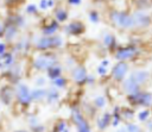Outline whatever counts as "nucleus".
Here are the masks:
<instances>
[{"label": "nucleus", "instance_id": "37", "mask_svg": "<svg viewBox=\"0 0 152 132\" xmlns=\"http://www.w3.org/2000/svg\"><path fill=\"white\" fill-rule=\"evenodd\" d=\"M2 36H4V25L0 21V37H2Z\"/></svg>", "mask_w": 152, "mask_h": 132}, {"label": "nucleus", "instance_id": "26", "mask_svg": "<svg viewBox=\"0 0 152 132\" xmlns=\"http://www.w3.org/2000/svg\"><path fill=\"white\" fill-rule=\"evenodd\" d=\"M148 117H150V111H147V109H144V111H141V112L138 114V119H139L140 121H145Z\"/></svg>", "mask_w": 152, "mask_h": 132}, {"label": "nucleus", "instance_id": "27", "mask_svg": "<svg viewBox=\"0 0 152 132\" xmlns=\"http://www.w3.org/2000/svg\"><path fill=\"white\" fill-rule=\"evenodd\" d=\"M56 130H57V131H68L66 122H64V121L58 122V124H57V126H56Z\"/></svg>", "mask_w": 152, "mask_h": 132}, {"label": "nucleus", "instance_id": "17", "mask_svg": "<svg viewBox=\"0 0 152 132\" xmlns=\"http://www.w3.org/2000/svg\"><path fill=\"white\" fill-rule=\"evenodd\" d=\"M65 30H66L68 32H70V33H80V32L83 31V25H82L81 23H78V21L71 23V24H69V25L65 27Z\"/></svg>", "mask_w": 152, "mask_h": 132}, {"label": "nucleus", "instance_id": "34", "mask_svg": "<svg viewBox=\"0 0 152 132\" xmlns=\"http://www.w3.org/2000/svg\"><path fill=\"white\" fill-rule=\"evenodd\" d=\"M45 83V80L43 77H38V80H36V84L37 86H43Z\"/></svg>", "mask_w": 152, "mask_h": 132}, {"label": "nucleus", "instance_id": "39", "mask_svg": "<svg viewBox=\"0 0 152 132\" xmlns=\"http://www.w3.org/2000/svg\"><path fill=\"white\" fill-rule=\"evenodd\" d=\"M118 124H119V118H118V115H115V120L113 121V125H114V126H116Z\"/></svg>", "mask_w": 152, "mask_h": 132}, {"label": "nucleus", "instance_id": "18", "mask_svg": "<svg viewBox=\"0 0 152 132\" xmlns=\"http://www.w3.org/2000/svg\"><path fill=\"white\" fill-rule=\"evenodd\" d=\"M58 98H59V94H58V92H57L56 88H50V89H48V92H46V99H48V102H49V103L56 102V101L58 100Z\"/></svg>", "mask_w": 152, "mask_h": 132}, {"label": "nucleus", "instance_id": "10", "mask_svg": "<svg viewBox=\"0 0 152 132\" xmlns=\"http://www.w3.org/2000/svg\"><path fill=\"white\" fill-rule=\"evenodd\" d=\"M127 70H128L127 64L124 63V62H120V63H118V64L114 67V69H113V77H114L115 80H124V77H125V75H126V73H127Z\"/></svg>", "mask_w": 152, "mask_h": 132}, {"label": "nucleus", "instance_id": "13", "mask_svg": "<svg viewBox=\"0 0 152 132\" xmlns=\"http://www.w3.org/2000/svg\"><path fill=\"white\" fill-rule=\"evenodd\" d=\"M133 17L135 19V25L137 26H147L150 24V18L144 12H137V13H134Z\"/></svg>", "mask_w": 152, "mask_h": 132}, {"label": "nucleus", "instance_id": "6", "mask_svg": "<svg viewBox=\"0 0 152 132\" xmlns=\"http://www.w3.org/2000/svg\"><path fill=\"white\" fill-rule=\"evenodd\" d=\"M124 89L127 94L129 95H134L139 92V83L133 78V76L131 75L128 78H126L124 81Z\"/></svg>", "mask_w": 152, "mask_h": 132}, {"label": "nucleus", "instance_id": "22", "mask_svg": "<svg viewBox=\"0 0 152 132\" xmlns=\"http://www.w3.org/2000/svg\"><path fill=\"white\" fill-rule=\"evenodd\" d=\"M94 103H95V106L97 108H103L106 106V99H104V96H102V95L96 96L95 100H94Z\"/></svg>", "mask_w": 152, "mask_h": 132}, {"label": "nucleus", "instance_id": "16", "mask_svg": "<svg viewBox=\"0 0 152 132\" xmlns=\"http://www.w3.org/2000/svg\"><path fill=\"white\" fill-rule=\"evenodd\" d=\"M46 89H43V88H36L34 90L31 92V95H32V100L34 101H39V100H43L44 98H46Z\"/></svg>", "mask_w": 152, "mask_h": 132}, {"label": "nucleus", "instance_id": "38", "mask_svg": "<svg viewBox=\"0 0 152 132\" xmlns=\"http://www.w3.org/2000/svg\"><path fill=\"white\" fill-rule=\"evenodd\" d=\"M108 64H109V61H108V59H104V61H102V63H101V65H104V67H108Z\"/></svg>", "mask_w": 152, "mask_h": 132}, {"label": "nucleus", "instance_id": "21", "mask_svg": "<svg viewBox=\"0 0 152 132\" xmlns=\"http://www.w3.org/2000/svg\"><path fill=\"white\" fill-rule=\"evenodd\" d=\"M59 75H61V68H59V67L52 65V67H50V68L48 69V76H49L51 80L57 78Z\"/></svg>", "mask_w": 152, "mask_h": 132}, {"label": "nucleus", "instance_id": "32", "mask_svg": "<svg viewBox=\"0 0 152 132\" xmlns=\"http://www.w3.org/2000/svg\"><path fill=\"white\" fill-rule=\"evenodd\" d=\"M90 20H91L93 23H97V20H99V15H97L96 12H91V13H90Z\"/></svg>", "mask_w": 152, "mask_h": 132}, {"label": "nucleus", "instance_id": "9", "mask_svg": "<svg viewBox=\"0 0 152 132\" xmlns=\"http://www.w3.org/2000/svg\"><path fill=\"white\" fill-rule=\"evenodd\" d=\"M131 100L135 103H139V105H150L152 102V94H148V93H142V94H134V95H131Z\"/></svg>", "mask_w": 152, "mask_h": 132}, {"label": "nucleus", "instance_id": "29", "mask_svg": "<svg viewBox=\"0 0 152 132\" xmlns=\"http://www.w3.org/2000/svg\"><path fill=\"white\" fill-rule=\"evenodd\" d=\"M36 11H37V7H36V5H33V4H30V5L26 7V12H27V13H36Z\"/></svg>", "mask_w": 152, "mask_h": 132}, {"label": "nucleus", "instance_id": "33", "mask_svg": "<svg viewBox=\"0 0 152 132\" xmlns=\"http://www.w3.org/2000/svg\"><path fill=\"white\" fill-rule=\"evenodd\" d=\"M128 131H139V127L137 126V125H132V124H129V125H127V127H126Z\"/></svg>", "mask_w": 152, "mask_h": 132}, {"label": "nucleus", "instance_id": "12", "mask_svg": "<svg viewBox=\"0 0 152 132\" xmlns=\"http://www.w3.org/2000/svg\"><path fill=\"white\" fill-rule=\"evenodd\" d=\"M134 55H135V49H134V48H125V49L119 50V51L116 52L115 57H116L118 59L122 61V59H128V58L133 57Z\"/></svg>", "mask_w": 152, "mask_h": 132}, {"label": "nucleus", "instance_id": "35", "mask_svg": "<svg viewBox=\"0 0 152 132\" xmlns=\"http://www.w3.org/2000/svg\"><path fill=\"white\" fill-rule=\"evenodd\" d=\"M17 1H19V0H5V2L7 5H14V4H17Z\"/></svg>", "mask_w": 152, "mask_h": 132}, {"label": "nucleus", "instance_id": "3", "mask_svg": "<svg viewBox=\"0 0 152 132\" xmlns=\"http://www.w3.org/2000/svg\"><path fill=\"white\" fill-rule=\"evenodd\" d=\"M15 96L17 100L21 105H28L32 101V95L28 89V87L24 83H18L15 87Z\"/></svg>", "mask_w": 152, "mask_h": 132}, {"label": "nucleus", "instance_id": "23", "mask_svg": "<svg viewBox=\"0 0 152 132\" xmlns=\"http://www.w3.org/2000/svg\"><path fill=\"white\" fill-rule=\"evenodd\" d=\"M55 14H56V18H57V20H58V21H64V20L66 19V17H68L66 12H65L64 10H62V8L57 10Z\"/></svg>", "mask_w": 152, "mask_h": 132}, {"label": "nucleus", "instance_id": "28", "mask_svg": "<svg viewBox=\"0 0 152 132\" xmlns=\"http://www.w3.org/2000/svg\"><path fill=\"white\" fill-rule=\"evenodd\" d=\"M7 52V45L5 42H0V56L5 55Z\"/></svg>", "mask_w": 152, "mask_h": 132}, {"label": "nucleus", "instance_id": "11", "mask_svg": "<svg viewBox=\"0 0 152 132\" xmlns=\"http://www.w3.org/2000/svg\"><path fill=\"white\" fill-rule=\"evenodd\" d=\"M14 64V56L11 52H6L5 55L0 56V69H8L11 65Z\"/></svg>", "mask_w": 152, "mask_h": 132}, {"label": "nucleus", "instance_id": "19", "mask_svg": "<svg viewBox=\"0 0 152 132\" xmlns=\"http://www.w3.org/2000/svg\"><path fill=\"white\" fill-rule=\"evenodd\" d=\"M57 29H58L57 23H56V21H52L50 25H48V26H45V27L43 29V33H44L45 36H51V34H53V33L57 31Z\"/></svg>", "mask_w": 152, "mask_h": 132}, {"label": "nucleus", "instance_id": "30", "mask_svg": "<svg viewBox=\"0 0 152 132\" xmlns=\"http://www.w3.org/2000/svg\"><path fill=\"white\" fill-rule=\"evenodd\" d=\"M97 73H99L100 75H106V74H107V67L100 65V67L97 68Z\"/></svg>", "mask_w": 152, "mask_h": 132}, {"label": "nucleus", "instance_id": "15", "mask_svg": "<svg viewBox=\"0 0 152 132\" xmlns=\"http://www.w3.org/2000/svg\"><path fill=\"white\" fill-rule=\"evenodd\" d=\"M132 76L140 84V83H144L148 78V71H146V70H139V71H135L134 74H132Z\"/></svg>", "mask_w": 152, "mask_h": 132}, {"label": "nucleus", "instance_id": "40", "mask_svg": "<svg viewBox=\"0 0 152 132\" xmlns=\"http://www.w3.org/2000/svg\"><path fill=\"white\" fill-rule=\"evenodd\" d=\"M48 5H49V7H52L53 6V0H48Z\"/></svg>", "mask_w": 152, "mask_h": 132}, {"label": "nucleus", "instance_id": "31", "mask_svg": "<svg viewBox=\"0 0 152 132\" xmlns=\"http://www.w3.org/2000/svg\"><path fill=\"white\" fill-rule=\"evenodd\" d=\"M48 7H49L48 0H40V2H39V8H40V10H46Z\"/></svg>", "mask_w": 152, "mask_h": 132}, {"label": "nucleus", "instance_id": "4", "mask_svg": "<svg viewBox=\"0 0 152 132\" xmlns=\"http://www.w3.org/2000/svg\"><path fill=\"white\" fill-rule=\"evenodd\" d=\"M61 45H62V38L61 37H49V36L38 39V42L36 43V48L39 50H46V49L61 46Z\"/></svg>", "mask_w": 152, "mask_h": 132}, {"label": "nucleus", "instance_id": "5", "mask_svg": "<svg viewBox=\"0 0 152 132\" xmlns=\"http://www.w3.org/2000/svg\"><path fill=\"white\" fill-rule=\"evenodd\" d=\"M72 120L75 121L78 131L81 132H86V131H89V126H88V122L84 120V118L82 117V114L80 113L78 109L74 108L72 109Z\"/></svg>", "mask_w": 152, "mask_h": 132}, {"label": "nucleus", "instance_id": "1", "mask_svg": "<svg viewBox=\"0 0 152 132\" xmlns=\"http://www.w3.org/2000/svg\"><path fill=\"white\" fill-rule=\"evenodd\" d=\"M110 18L115 25H118L119 27H122V29H131V27L137 26L134 17L122 13V12H112Z\"/></svg>", "mask_w": 152, "mask_h": 132}, {"label": "nucleus", "instance_id": "36", "mask_svg": "<svg viewBox=\"0 0 152 132\" xmlns=\"http://www.w3.org/2000/svg\"><path fill=\"white\" fill-rule=\"evenodd\" d=\"M69 2L71 5H80L81 4V0H69Z\"/></svg>", "mask_w": 152, "mask_h": 132}, {"label": "nucleus", "instance_id": "24", "mask_svg": "<svg viewBox=\"0 0 152 132\" xmlns=\"http://www.w3.org/2000/svg\"><path fill=\"white\" fill-rule=\"evenodd\" d=\"M113 43H114V37H113L112 34L106 33L104 37H103V44H104L106 46H109V45H112Z\"/></svg>", "mask_w": 152, "mask_h": 132}, {"label": "nucleus", "instance_id": "8", "mask_svg": "<svg viewBox=\"0 0 152 132\" xmlns=\"http://www.w3.org/2000/svg\"><path fill=\"white\" fill-rule=\"evenodd\" d=\"M17 34H18V26L8 21L4 27V37L6 38V40L11 42L17 37Z\"/></svg>", "mask_w": 152, "mask_h": 132}, {"label": "nucleus", "instance_id": "20", "mask_svg": "<svg viewBox=\"0 0 152 132\" xmlns=\"http://www.w3.org/2000/svg\"><path fill=\"white\" fill-rule=\"evenodd\" d=\"M109 120H110V115L108 113H104L103 115H101L97 119V126H99V128H104L109 124Z\"/></svg>", "mask_w": 152, "mask_h": 132}, {"label": "nucleus", "instance_id": "25", "mask_svg": "<svg viewBox=\"0 0 152 132\" xmlns=\"http://www.w3.org/2000/svg\"><path fill=\"white\" fill-rule=\"evenodd\" d=\"M53 81V84L57 87V88H62V87H64L65 86V80L64 78H62V77H57V78H55V80H52Z\"/></svg>", "mask_w": 152, "mask_h": 132}, {"label": "nucleus", "instance_id": "2", "mask_svg": "<svg viewBox=\"0 0 152 132\" xmlns=\"http://www.w3.org/2000/svg\"><path fill=\"white\" fill-rule=\"evenodd\" d=\"M56 63V57L52 55H39L33 61V67L38 70H48Z\"/></svg>", "mask_w": 152, "mask_h": 132}, {"label": "nucleus", "instance_id": "14", "mask_svg": "<svg viewBox=\"0 0 152 132\" xmlns=\"http://www.w3.org/2000/svg\"><path fill=\"white\" fill-rule=\"evenodd\" d=\"M72 78L76 81V82H82L87 78V73H86V69L83 67H76L74 70H72Z\"/></svg>", "mask_w": 152, "mask_h": 132}, {"label": "nucleus", "instance_id": "7", "mask_svg": "<svg viewBox=\"0 0 152 132\" xmlns=\"http://www.w3.org/2000/svg\"><path fill=\"white\" fill-rule=\"evenodd\" d=\"M14 89L11 88L10 86H4L0 89V100L5 103V105H10L13 96H14Z\"/></svg>", "mask_w": 152, "mask_h": 132}]
</instances>
